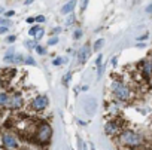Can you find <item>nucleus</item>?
<instances>
[{"instance_id":"obj_1","label":"nucleus","mask_w":152,"mask_h":150,"mask_svg":"<svg viewBox=\"0 0 152 150\" xmlns=\"http://www.w3.org/2000/svg\"><path fill=\"white\" fill-rule=\"evenodd\" d=\"M119 140H121V143L125 144V146H139V144L142 143V137H140L139 134L133 132V131H125V132H122L121 137H119Z\"/></svg>"},{"instance_id":"obj_2","label":"nucleus","mask_w":152,"mask_h":150,"mask_svg":"<svg viewBox=\"0 0 152 150\" xmlns=\"http://www.w3.org/2000/svg\"><path fill=\"white\" fill-rule=\"evenodd\" d=\"M112 91L113 94L121 98V100H128L130 98V89L124 85V83H119V82H113L112 83Z\"/></svg>"},{"instance_id":"obj_3","label":"nucleus","mask_w":152,"mask_h":150,"mask_svg":"<svg viewBox=\"0 0 152 150\" xmlns=\"http://www.w3.org/2000/svg\"><path fill=\"white\" fill-rule=\"evenodd\" d=\"M51 134H52V129H51V126L48 123H42L39 126V129H37V138H39V141H43V143L48 141L51 138Z\"/></svg>"},{"instance_id":"obj_4","label":"nucleus","mask_w":152,"mask_h":150,"mask_svg":"<svg viewBox=\"0 0 152 150\" xmlns=\"http://www.w3.org/2000/svg\"><path fill=\"white\" fill-rule=\"evenodd\" d=\"M46 106H48V98H46L45 95L36 97V98L33 100V103H31V107H33L34 110H43Z\"/></svg>"},{"instance_id":"obj_5","label":"nucleus","mask_w":152,"mask_h":150,"mask_svg":"<svg viewBox=\"0 0 152 150\" xmlns=\"http://www.w3.org/2000/svg\"><path fill=\"white\" fill-rule=\"evenodd\" d=\"M3 144L6 149H15L18 146V141L14 135H9V134H5L3 135Z\"/></svg>"},{"instance_id":"obj_6","label":"nucleus","mask_w":152,"mask_h":150,"mask_svg":"<svg viewBox=\"0 0 152 150\" xmlns=\"http://www.w3.org/2000/svg\"><path fill=\"white\" fill-rule=\"evenodd\" d=\"M88 48H90L88 45H85V46L81 48V51H79V54H78L79 62H85V61L88 59V57H90V49H88Z\"/></svg>"},{"instance_id":"obj_7","label":"nucleus","mask_w":152,"mask_h":150,"mask_svg":"<svg viewBox=\"0 0 152 150\" xmlns=\"http://www.w3.org/2000/svg\"><path fill=\"white\" fill-rule=\"evenodd\" d=\"M11 107H21V104H23V100H21V95L20 94H15L11 100H9V103H8Z\"/></svg>"},{"instance_id":"obj_8","label":"nucleus","mask_w":152,"mask_h":150,"mask_svg":"<svg viewBox=\"0 0 152 150\" xmlns=\"http://www.w3.org/2000/svg\"><path fill=\"white\" fill-rule=\"evenodd\" d=\"M75 5H76V2H75V0H70V2H67V3H66V5L61 8V14H63V15H67V14H70V12L73 11Z\"/></svg>"},{"instance_id":"obj_9","label":"nucleus","mask_w":152,"mask_h":150,"mask_svg":"<svg viewBox=\"0 0 152 150\" xmlns=\"http://www.w3.org/2000/svg\"><path fill=\"white\" fill-rule=\"evenodd\" d=\"M106 132L109 134V135H112V134H115L116 131H118V125L115 123V122H109V123H106Z\"/></svg>"},{"instance_id":"obj_10","label":"nucleus","mask_w":152,"mask_h":150,"mask_svg":"<svg viewBox=\"0 0 152 150\" xmlns=\"http://www.w3.org/2000/svg\"><path fill=\"white\" fill-rule=\"evenodd\" d=\"M14 58H15V55H14V49L11 48L6 54H5V58H3V61L5 62H11V61H14Z\"/></svg>"},{"instance_id":"obj_11","label":"nucleus","mask_w":152,"mask_h":150,"mask_svg":"<svg viewBox=\"0 0 152 150\" xmlns=\"http://www.w3.org/2000/svg\"><path fill=\"white\" fill-rule=\"evenodd\" d=\"M9 103V97L6 94H0V106H5Z\"/></svg>"},{"instance_id":"obj_12","label":"nucleus","mask_w":152,"mask_h":150,"mask_svg":"<svg viewBox=\"0 0 152 150\" xmlns=\"http://www.w3.org/2000/svg\"><path fill=\"white\" fill-rule=\"evenodd\" d=\"M40 30H42V28H40L39 25H36V27H31V28H30V31H28V34H30V36H33V37H36V34H37Z\"/></svg>"},{"instance_id":"obj_13","label":"nucleus","mask_w":152,"mask_h":150,"mask_svg":"<svg viewBox=\"0 0 152 150\" xmlns=\"http://www.w3.org/2000/svg\"><path fill=\"white\" fill-rule=\"evenodd\" d=\"M145 64V73L146 74H152V64L151 62H143Z\"/></svg>"},{"instance_id":"obj_14","label":"nucleus","mask_w":152,"mask_h":150,"mask_svg":"<svg viewBox=\"0 0 152 150\" xmlns=\"http://www.w3.org/2000/svg\"><path fill=\"white\" fill-rule=\"evenodd\" d=\"M102 45H103V39H99V40H97V42L94 43V48H93V49H96V51H99Z\"/></svg>"},{"instance_id":"obj_15","label":"nucleus","mask_w":152,"mask_h":150,"mask_svg":"<svg viewBox=\"0 0 152 150\" xmlns=\"http://www.w3.org/2000/svg\"><path fill=\"white\" fill-rule=\"evenodd\" d=\"M36 52H37L39 55H45V54H46L45 48H42V46H36Z\"/></svg>"},{"instance_id":"obj_16","label":"nucleus","mask_w":152,"mask_h":150,"mask_svg":"<svg viewBox=\"0 0 152 150\" xmlns=\"http://www.w3.org/2000/svg\"><path fill=\"white\" fill-rule=\"evenodd\" d=\"M63 62H66V58H57V59H54V65H60V64H63Z\"/></svg>"},{"instance_id":"obj_17","label":"nucleus","mask_w":152,"mask_h":150,"mask_svg":"<svg viewBox=\"0 0 152 150\" xmlns=\"http://www.w3.org/2000/svg\"><path fill=\"white\" fill-rule=\"evenodd\" d=\"M26 64H30V65H36V61L31 58V57H27L26 58Z\"/></svg>"},{"instance_id":"obj_18","label":"nucleus","mask_w":152,"mask_h":150,"mask_svg":"<svg viewBox=\"0 0 152 150\" xmlns=\"http://www.w3.org/2000/svg\"><path fill=\"white\" fill-rule=\"evenodd\" d=\"M26 46H27V48H36V43H34L33 40H27V42H26Z\"/></svg>"},{"instance_id":"obj_19","label":"nucleus","mask_w":152,"mask_h":150,"mask_svg":"<svg viewBox=\"0 0 152 150\" xmlns=\"http://www.w3.org/2000/svg\"><path fill=\"white\" fill-rule=\"evenodd\" d=\"M81 36H82V31H81V30H76V31H75V34H73V37H75V39H81Z\"/></svg>"},{"instance_id":"obj_20","label":"nucleus","mask_w":152,"mask_h":150,"mask_svg":"<svg viewBox=\"0 0 152 150\" xmlns=\"http://www.w3.org/2000/svg\"><path fill=\"white\" fill-rule=\"evenodd\" d=\"M58 42V37H51L49 40H48V45H55Z\"/></svg>"},{"instance_id":"obj_21","label":"nucleus","mask_w":152,"mask_h":150,"mask_svg":"<svg viewBox=\"0 0 152 150\" xmlns=\"http://www.w3.org/2000/svg\"><path fill=\"white\" fill-rule=\"evenodd\" d=\"M8 24H11L8 20H3V18H0V25H3V27H8Z\"/></svg>"},{"instance_id":"obj_22","label":"nucleus","mask_w":152,"mask_h":150,"mask_svg":"<svg viewBox=\"0 0 152 150\" xmlns=\"http://www.w3.org/2000/svg\"><path fill=\"white\" fill-rule=\"evenodd\" d=\"M21 59H23V55H20V54H17V55H15V58H14V61H15V62H21Z\"/></svg>"},{"instance_id":"obj_23","label":"nucleus","mask_w":152,"mask_h":150,"mask_svg":"<svg viewBox=\"0 0 152 150\" xmlns=\"http://www.w3.org/2000/svg\"><path fill=\"white\" fill-rule=\"evenodd\" d=\"M14 14H15L14 11H8V12H5V15H6L8 18H11V17H14Z\"/></svg>"},{"instance_id":"obj_24","label":"nucleus","mask_w":152,"mask_h":150,"mask_svg":"<svg viewBox=\"0 0 152 150\" xmlns=\"http://www.w3.org/2000/svg\"><path fill=\"white\" fill-rule=\"evenodd\" d=\"M36 21H37V22H43V21H45V17L39 15V17H36Z\"/></svg>"},{"instance_id":"obj_25","label":"nucleus","mask_w":152,"mask_h":150,"mask_svg":"<svg viewBox=\"0 0 152 150\" xmlns=\"http://www.w3.org/2000/svg\"><path fill=\"white\" fill-rule=\"evenodd\" d=\"M73 21H75V18H73V17H70V18L67 20V22H66V25H72V22H73Z\"/></svg>"},{"instance_id":"obj_26","label":"nucleus","mask_w":152,"mask_h":150,"mask_svg":"<svg viewBox=\"0 0 152 150\" xmlns=\"http://www.w3.org/2000/svg\"><path fill=\"white\" fill-rule=\"evenodd\" d=\"M6 31H8V27H0V34H3Z\"/></svg>"},{"instance_id":"obj_27","label":"nucleus","mask_w":152,"mask_h":150,"mask_svg":"<svg viewBox=\"0 0 152 150\" xmlns=\"http://www.w3.org/2000/svg\"><path fill=\"white\" fill-rule=\"evenodd\" d=\"M8 42H9V43L15 42V36H9V37H8Z\"/></svg>"},{"instance_id":"obj_28","label":"nucleus","mask_w":152,"mask_h":150,"mask_svg":"<svg viewBox=\"0 0 152 150\" xmlns=\"http://www.w3.org/2000/svg\"><path fill=\"white\" fill-rule=\"evenodd\" d=\"M146 12H148V14H152V3H151V5L146 8Z\"/></svg>"},{"instance_id":"obj_29","label":"nucleus","mask_w":152,"mask_h":150,"mask_svg":"<svg viewBox=\"0 0 152 150\" xmlns=\"http://www.w3.org/2000/svg\"><path fill=\"white\" fill-rule=\"evenodd\" d=\"M69 79H70V73H67V74H66V78L63 79V82H69Z\"/></svg>"},{"instance_id":"obj_30","label":"nucleus","mask_w":152,"mask_h":150,"mask_svg":"<svg viewBox=\"0 0 152 150\" xmlns=\"http://www.w3.org/2000/svg\"><path fill=\"white\" fill-rule=\"evenodd\" d=\"M36 21V18H27V22L28 24H31V22H34Z\"/></svg>"},{"instance_id":"obj_31","label":"nucleus","mask_w":152,"mask_h":150,"mask_svg":"<svg viewBox=\"0 0 152 150\" xmlns=\"http://www.w3.org/2000/svg\"><path fill=\"white\" fill-rule=\"evenodd\" d=\"M145 39H148V34H143V36H140L137 40H145Z\"/></svg>"},{"instance_id":"obj_32","label":"nucleus","mask_w":152,"mask_h":150,"mask_svg":"<svg viewBox=\"0 0 152 150\" xmlns=\"http://www.w3.org/2000/svg\"><path fill=\"white\" fill-rule=\"evenodd\" d=\"M110 64H112V65H115V64H116V58H113V59L110 61Z\"/></svg>"},{"instance_id":"obj_33","label":"nucleus","mask_w":152,"mask_h":150,"mask_svg":"<svg viewBox=\"0 0 152 150\" xmlns=\"http://www.w3.org/2000/svg\"><path fill=\"white\" fill-rule=\"evenodd\" d=\"M0 14H5V9H3L2 6H0Z\"/></svg>"}]
</instances>
